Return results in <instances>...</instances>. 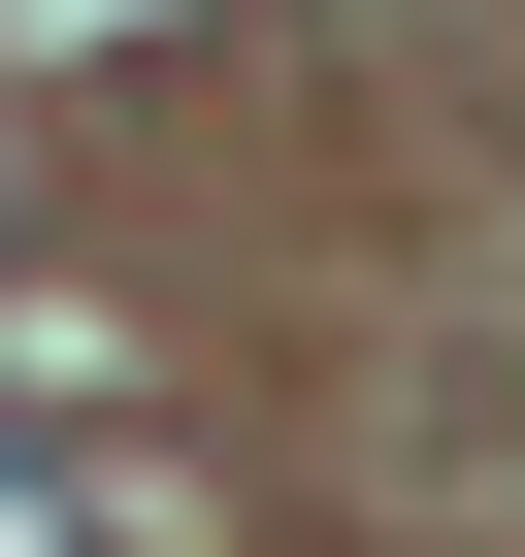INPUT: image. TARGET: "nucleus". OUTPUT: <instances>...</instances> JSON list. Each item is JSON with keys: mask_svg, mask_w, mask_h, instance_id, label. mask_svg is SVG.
<instances>
[{"mask_svg": "<svg viewBox=\"0 0 525 557\" xmlns=\"http://www.w3.org/2000/svg\"><path fill=\"white\" fill-rule=\"evenodd\" d=\"M0 557H99V459H66L34 394H0Z\"/></svg>", "mask_w": 525, "mask_h": 557, "instance_id": "nucleus-1", "label": "nucleus"}]
</instances>
